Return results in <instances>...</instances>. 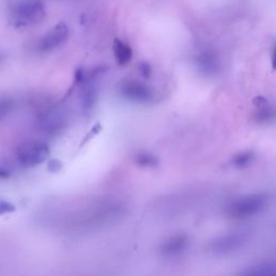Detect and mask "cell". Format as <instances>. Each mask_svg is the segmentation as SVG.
<instances>
[{
    "instance_id": "cell-14",
    "label": "cell",
    "mask_w": 276,
    "mask_h": 276,
    "mask_svg": "<svg viewBox=\"0 0 276 276\" xmlns=\"http://www.w3.org/2000/svg\"><path fill=\"white\" fill-rule=\"evenodd\" d=\"M139 72L140 75H142L144 78L149 79L150 76H151V66H150L148 63H142V64H139Z\"/></svg>"
},
{
    "instance_id": "cell-15",
    "label": "cell",
    "mask_w": 276,
    "mask_h": 276,
    "mask_svg": "<svg viewBox=\"0 0 276 276\" xmlns=\"http://www.w3.org/2000/svg\"><path fill=\"white\" fill-rule=\"evenodd\" d=\"M12 107V103L8 99L0 100V118L3 117L4 114H8Z\"/></svg>"
},
{
    "instance_id": "cell-5",
    "label": "cell",
    "mask_w": 276,
    "mask_h": 276,
    "mask_svg": "<svg viewBox=\"0 0 276 276\" xmlns=\"http://www.w3.org/2000/svg\"><path fill=\"white\" fill-rule=\"evenodd\" d=\"M245 243L246 237L243 234H227L211 241L207 248L215 255H227L240 249Z\"/></svg>"
},
{
    "instance_id": "cell-3",
    "label": "cell",
    "mask_w": 276,
    "mask_h": 276,
    "mask_svg": "<svg viewBox=\"0 0 276 276\" xmlns=\"http://www.w3.org/2000/svg\"><path fill=\"white\" fill-rule=\"evenodd\" d=\"M50 154L48 145L43 143H30L22 147L18 152V161L25 167H33L45 162Z\"/></svg>"
},
{
    "instance_id": "cell-12",
    "label": "cell",
    "mask_w": 276,
    "mask_h": 276,
    "mask_svg": "<svg viewBox=\"0 0 276 276\" xmlns=\"http://www.w3.org/2000/svg\"><path fill=\"white\" fill-rule=\"evenodd\" d=\"M135 163L140 167H156L159 164V159L149 152H139L134 158Z\"/></svg>"
},
{
    "instance_id": "cell-17",
    "label": "cell",
    "mask_w": 276,
    "mask_h": 276,
    "mask_svg": "<svg viewBox=\"0 0 276 276\" xmlns=\"http://www.w3.org/2000/svg\"><path fill=\"white\" fill-rule=\"evenodd\" d=\"M61 162L57 160H52L49 164V171L51 172H57L61 168Z\"/></svg>"
},
{
    "instance_id": "cell-1",
    "label": "cell",
    "mask_w": 276,
    "mask_h": 276,
    "mask_svg": "<svg viewBox=\"0 0 276 276\" xmlns=\"http://www.w3.org/2000/svg\"><path fill=\"white\" fill-rule=\"evenodd\" d=\"M269 203V196L264 193H255L242 196L233 201L227 208V212L232 218L245 219L260 214Z\"/></svg>"
},
{
    "instance_id": "cell-10",
    "label": "cell",
    "mask_w": 276,
    "mask_h": 276,
    "mask_svg": "<svg viewBox=\"0 0 276 276\" xmlns=\"http://www.w3.org/2000/svg\"><path fill=\"white\" fill-rule=\"evenodd\" d=\"M255 153L253 151H243L235 154L232 159L233 166L236 168H245L251 165V163L255 161Z\"/></svg>"
},
{
    "instance_id": "cell-9",
    "label": "cell",
    "mask_w": 276,
    "mask_h": 276,
    "mask_svg": "<svg viewBox=\"0 0 276 276\" xmlns=\"http://www.w3.org/2000/svg\"><path fill=\"white\" fill-rule=\"evenodd\" d=\"M197 66L206 76L214 75L218 69V61L215 55L211 53H204L197 57Z\"/></svg>"
},
{
    "instance_id": "cell-18",
    "label": "cell",
    "mask_w": 276,
    "mask_h": 276,
    "mask_svg": "<svg viewBox=\"0 0 276 276\" xmlns=\"http://www.w3.org/2000/svg\"><path fill=\"white\" fill-rule=\"evenodd\" d=\"M8 175H9V173L7 171H4V169H0V179L7 178Z\"/></svg>"
},
{
    "instance_id": "cell-13",
    "label": "cell",
    "mask_w": 276,
    "mask_h": 276,
    "mask_svg": "<svg viewBox=\"0 0 276 276\" xmlns=\"http://www.w3.org/2000/svg\"><path fill=\"white\" fill-rule=\"evenodd\" d=\"M274 119V110L269 106V103L259 106L258 113H257V120L261 123H268Z\"/></svg>"
},
{
    "instance_id": "cell-7",
    "label": "cell",
    "mask_w": 276,
    "mask_h": 276,
    "mask_svg": "<svg viewBox=\"0 0 276 276\" xmlns=\"http://www.w3.org/2000/svg\"><path fill=\"white\" fill-rule=\"evenodd\" d=\"M187 246L188 237L183 234H177L164 241L160 247V251L165 257H176L183 253Z\"/></svg>"
},
{
    "instance_id": "cell-8",
    "label": "cell",
    "mask_w": 276,
    "mask_h": 276,
    "mask_svg": "<svg viewBox=\"0 0 276 276\" xmlns=\"http://www.w3.org/2000/svg\"><path fill=\"white\" fill-rule=\"evenodd\" d=\"M114 53L115 60H117V63L121 66L127 65L133 57V51L130 49V47L127 45L125 42H123L122 40L119 39L114 40Z\"/></svg>"
},
{
    "instance_id": "cell-6",
    "label": "cell",
    "mask_w": 276,
    "mask_h": 276,
    "mask_svg": "<svg viewBox=\"0 0 276 276\" xmlns=\"http://www.w3.org/2000/svg\"><path fill=\"white\" fill-rule=\"evenodd\" d=\"M68 33L69 31L66 24H57L45 37L41 38L38 48H39V50L42 52H50L55 50L66 41L67 37H68Z\"/></svg>"
},
{
    "instance_id": "cell-2",
    "label": "cell",
    "mask_w": 276,
    "mask_h": 276,
    "mask_svg": "<svg viewBox=\"0 0 276 276\" xmlns=\"http://www.w3.org/2000/svg\"><path fill=\"white\" fill-rule=\"evenodd\" d=\"M11 14L16 25L27 26L40 23L46 17V10L41 2L26 0L16 4Z\"/></svg>"
},
{
    "instance_id": "cell-11",
    "label": "cell",
    "mask_w": 276,
    "mask_h": 276,
    "mask_svg": "<svg viewBox=\"0 0 276 276\" xmlns=\"http://www.w3.org/2000/svg\"><path fill=\"white\" fill-rule=\"evenodd\" d=\"M276 273V266L272 263H262L258 264L256 266H251L243 274L246 275H256V276H268V275H274Z\"/></svg>"
},
{
    "instance_id": "cell-16",
    "label": "cell",
    "mask_w": 276,
    "mask_h": 276,
    "mask_svg": "<svg viewBox=\"0 0 276 276\" xmlns=\"http://www.w3.org/2000/svg\"><path fill=\"white\" fill-rule=\"evenodd\" d=\"M14 205H12L11 203H9L7 201H0V216L8 214V212L14 211Z\"/></svg>"
},
{
    "instance_id": "cell-4",
    "label": "cell",
    "mask_w": 276,
    "mask_h": 276,
    "mask_svg": "<svg viewBox=\"0 0 276 276\" xmlns=\"http://www.w3.org/2000/svg\"><path fill=\"white\" fill-rule=\"evenodd\" d=\"M120 92L124 98L139 104H146L154 98L153 91L143 82L128 80L120 86Z\"/></svg>"
}]
</instances>
